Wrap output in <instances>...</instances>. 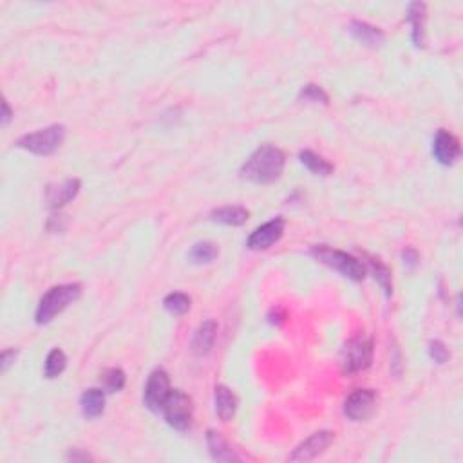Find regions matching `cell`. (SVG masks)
I'll list each match as a JSON object with an SVG mask.
<instances>
[{
	"mask_svg": "<svg viewBox=\"0 0 463 463\" xmlns=\"http://www.w3.org/2000/svg\"><path fill=\"white\" fill-rule=\"evenodd\" d=\"M402 259H404V264L407 268H415L416 264H418V251L415 250V248H405L404 251H402Z\"/></svg>",
	"mask_w": 463,
	"mask_h": 463,
	"instance_id": "83f0119b",
	"label": "cell"
},
{
	"mask_svg": "<svg viewBox=\"0 0 463 463\" xmlns=\"http://www.w3.org/2000/svg\"><path fill=\"white\" fill-rule=\"evenodd\" d=\"M298 157H301V163L315 176H330L333 172V165L328 163L322 156L315 154L313 150H303L298 154Z\"/></svg>",
	"mask_w": 463,
	"mask_h": 463,
	"instance_id": "ffe728a7",
	"label": "cell"
},
{
	"mask_svg": "<svg viewBox=\"0 0 463 463\" xmlns=\"http://www.w3.org/2000/svg\"><path fill=\"white\" fill-rule=\"evenodd\" d=\"M63 140H66V127L56 123V125H49L36 132L26 134L16 142V145L36 156H51L62 147Z\"/></svg>",
	"mask_w": 463,
	"mask_h": 463,
	"instance_id": "277c9868",
	"label": "cell"
},
{
	"mask_svg": "<svg viewBox=\"0 0 463 463\" xmlns=\"http://www.w3.org/2000/svg\"><path fill=\"white\" fill-rule=\"evenodd\" d=\"M67 365V357L62 350L55 348V350L49 351L48 358H46V365H43V375L46 378H56L66 371Z\"/></svg>",
	"mask_w": 463,
	"mask_h": 463,
	"instance_id": "44dd1931",
	"label": "cell"
},
{
	"mask_svg": "<svg viewBox=\"0 0 463 463\" xmlns=\"http://www.w3.org/2000/svg\"><path fill=\"white\" fill-rule=\"evenodd\" d=\"M459 152H462V149H459L458 137L449 132V130L439 129L436 132L435 140H432V154H435L436 161L442 163V165L449 167L458 160Z\"/></svg>",
	"mask_w": 463,
	"mask_h": 463,
	"instance_id": "8fae6325",
	"label": "cell"
},
{
	"mask_svg": "<svg viewBox=\"0 0 463 463\" xmlns=\"http://www.w3.org/2000/svg\"><path fill=\"white\" fill-rule=\"evenodd\" d=\"M368 263H369V266H371V270H373L375 279L378 281V284H380L382 290H384V293L387 295V297H391V293H392L391 270H389V268L385 266V264L382 263V261L373 259V257H369Z\"/></svg>",
	"mask_w": 463,
	"mask_h": 463,
	"instance_id": "603a6c76",
	"label": "cell"
},
{
	"mask_svg": "<svg viewBox=\"0 0 463 463\" xmlns=\"http://www.w3.org/2000/svg\"><path fill=\"white\" fill-rule=\"evenodd\" d=\"M248 216H250V212H248L244 207H239V204H234V207L216 208V210L210 214L212 221H216V223L228 224V227H241V224L246 223Z\"/></svg>",
	"mask_w": 463,
	"mask_h": 463,
	"instance_id": "e0dca14e",
	"label": "cell"
},
{
	"mask_svg": "<svg viewBox=\"0 0 463 463\" xmlns=\"http://www.w3.org/2000/svg\"><path fill=\"white\" fill-rule=\"evenodd\" d=\"M163 415H165V420L170 427L176 429V431H187L192 425V398L187 392L174 389L163 405Z\"/></svg>",
	"mask_w": 463,
	"mask_h": 463,
	"instance_id": "5b68a950",
	"label": "cell"
},
{
	"mask_svg": "<svg viewBox=\"0 0 463 463\" xmlns=\"http://www.w3.org/2000/svg\"><path fill=\"white\" fill-rule=\"evenodd\" d=\"M284 227H286V223H284L283 217H275V219L268 221L263 227L251 232L246 241V246L250 250H266V248L274 246L283 237Z\"/></svg>",
	"mask_w": 463,
	"mask_h": 463,
	"instance_id": "30bf717a",
	"label": "cell"
},
{
	"mask_svg": "<svg viewBox=\"0 0 463 463\" xmlns=\"http://www.w3.org/2000/svg\"><path fill=\"white\" fill-rule=\"evenodd\" d=\"M9 120H11V109H9V103L2 102V127H6L9 123Z\"/></svg>",
	"mask_w": 463,
	"mask_h": 463,
	"instance_id": "f546056e",
	"label": "cell"
},
{
	"mask_svg": "<svg viewBox=\"0 0 463 463\" xmlns=\"http://www.w3.org/2000/svg\"><path fill=\"white\" fill-rule=\"evenodd\" d=\"M298 100H304V102L310 103H322V105H328L330 102V96L326 95V90L322 89V87L315 85V83H308L301 89L298 93Z\"/></svg>",
	"mask_w": 463,
	"mask_h": 463,
	"instance_id": "484cf974",
	"label": "cell"
},
{
	"mask_svg": "<svg viewBox=\"0 0 463 463\" xmlns=\"http://www.w3.org/2000/svg\"><path fill=\"white\" fill-rule=\"evenodd\" d=\"M286 157L281 149L274 145H263L251 154L241 167V177L256 184L274 183L284 170Z\"/></svg>",
	"mask_w": 463,
	"mask_h": 463,
	"instance_id": "6da1fadb",
	"label": "cell"
},
{
	"mask_svg": "<svg viewBox=\"0 0 463 463\" xmlns=\"http://www.w3.org/2000/svg\"><path fill=\"white\" fill-rule=\"evenodd\" d=\"M429 355H431V358L436 364H445V362L449 360V357H451L444 342L439 340H432L431 344H429Z\"/></svg>",
	"mask_w": 463,
	"mask_h": 463,
	"instance_id": "4316f807",
	"label": "cell"
},
{
	"mask_svg": "<svg viewBox=\"0 0 463 463\" xmlns=\"http://www.w3.org/2000/svg\"><path fill=\"white\" fill-rule=\"evenodd\" d=\"M100 380L109 392H118L125 385V373L120 368H109L100 375Z\"/></svg>",
	"mask_w": 463,
	"mask_h": 463,
	"instance_id": "d4e9b609",
	"label": "cell"
},
{
	"mask_svg": "<svg viewBox=\"0 0 463 463\" xmlns=\"http://www.w3.org/2000/svg\"><path fill=\"white\" fill-rule=\"evenodd\" d=\"M407 20L412 26V42L416 48L424 46V33H425V4L422 2H412L409 6Z\"/></svg>",
	"mask_w": 463,
	"mask_h": 463,
	"instance_id": "ac0fdd59",
	"label": "cell"
},
{
	"mask_svg": "<svg viewBox=\"0 0 463 463\" xmlns=\"http://www.w3.org/2000/svg\"><path fill=\"white\" fill-rule=\"evenodd\" d=\"M335 439V432L331 431H317L311 436H308L304 442L295 447V451L291 452L290 459L291 462H310V459L317 458L322 452L326 451Z\"/></svg>",
	"mask_w": 463,
	"mask_h": 463,
	"instance_id": "9c48e42d",
	"label": "cell"
},
{
	"mask_svg": "<svg viewBox=\"0 0 463 463\" xmlns=\"http://www.w3.org/2000/svg\"><path fill=\"white\" fill-rule=\"evenodd\" d=\"M214 402H216V412L221 418V422H230L237 411V400L236 392L232 391L227 385L219 384L216 385V392H214Z\"/></svg>",
	"mask_w": 463,
	"mask_h": 463,
	"instance_id": "5bb4252c",
	"label": "cell"
},
{
	"mask_svg": "<svg viewBox=\"0 0 463 463\" xmlns=\"http://www.w3.org/2000/svg\"><path fill=\"white\" fill-rule=\"evenodd\" d=\"M80 187H82V183H80V180H76V177L62 181L60 184H51L48 189V192H46L49 207L60 210V208L66 207L67 203H71V201L78 196Z\"/></svg>",
	"mask_w": 463,
	"mask_h": 463,
	"instance_id": "7c38bea8",
	"label": "cell"
},
{
	"mask_svg": "<svg viewBox=\"0 0 463 463\" xmlns=\"http://www.w3.org/2000/svg\"><path fill=\"white\" fill-rule=\"evenodd\" d=\"M80 405H82V412L85 418H89V420L98 418L105 409V392L98 387L87 389L80 398Z\"/></svg>",
	"mask_w": 463,
	"mask_h": 463,
	"instance_id": "2e32d148",
	"label": "cell"
},
{
	"mask_svg": "<svg viewBox=\"0 0 463 463\" xmlns=\"http://www.w3.org/2000/svg\"><path fill=\"white\" fill-rule=\"evenodd\" d=\"M207 445L212 458L217 459V462H239L241 459L239 456L236 454V451L228 445L227 439L221 436V432L214 431V429H208Z\"/></svg>",
	"mask_w": 463,
	"mask_h": 463,
	"instance_id": "9a60e30c",
	"label": "cell"
},
{
	"mask_svg": "<svg viewBox=\"0 0 463 463\" xmlns=\"http://www.w3.org/2000/svg\"><path fill=\"white\" fill-rule=\"evenodd\" d=\"M377 405V392L373 389H357L345 398L344 415L351 422H364L373 415Z\"/></svg>",
	"mask_w": 463,
	"mask_h": 463,
	"instance_id": "ba28073f",
	"label": "cell"
},
{
	"mask_svg": "<svg viewBox=\"0 0 463 463\" xmlns=\"http://www.w3.org/2000/svg\"><path fill=\"white\" fill-rule=\"evenodd\" d=\"M351 35L362 42L364 46H371V48H377L380 46L382 40H384V33L380 31L375 26L368 24V22H360V20H355L351 24Z\"/></svg>",
	"mask_w": 463,
	"mask_h": 463,
	"instance_id": "d6986e66",
	"label": "cell"
},
{
	"mask_svg": "<svg viewBox=\"0 0 463 463\" xmlns=\"http://www.w3.org/2000/svg\"><path fill=\"white\" fill-rule=\"evenodd\" d=\"M217 337V322L212 321V318H208L201 324L199 328L194 333L192 342H190V350H192L194 355L197 357H204L212 351L214 342H216Z\"/></svg>",
	"mask_w": 463,
	"mask_h": 463,
	"instance_id": "4fadbf2b",
	"label": "cell"
},
{
	"mask_svg": "<svg viewBox=\"0 0 463 463\" xmlns=\"http://www.w3.org/2000/svg\"><path fill=\"white\" fill-rule=\"evenodd\" d=\"M311 254L317 261H321L322 264L330 266L331 270H337L338 274H342L348 279L355 281H364L365 277V266L357 259V257L350 256L342 250H335V248L326 246V244H317L311 248Z\"/></svg>",
	"mask_w": 463,
	"mask_h": 463,
	"instance_id": "3957f363",
	"label": "cell"
},
{
	"mask_svg": "<svg viewBox=\"0 0 463 463\" xmlns=\"http://www.w3.org/2000/svg\"><path fill=\"white\" fill-rule=\"evenodd\" d=\"M373 362V342L365 337L351 338L342 350V369L344 373L353 375L364 371Z\"/></svg>",
	"mask_w": 463,
	"mask_h": 463,
	"instance_id": "8992f818",
	"label": "cell"
},
{
	"mask_svg": "<svg viewBox=\"0 0 463 463\" xmlns=\"http://www.w3.org/2000/svg\"><path fill=\"white\" fill-rule=\"evenodd\" d=\"M67 458L75 462V459H90V456L85 454V452H83V454H80V452H71V454L67 456Z\"/></svg>",
	"mask_w": 463,
	"mask_h": 463,
	"instance_id": "4dcf8cb0",
	"label": "cell"
},
{
	"mask_svg": "<svg viewBox=\"0 0 463 463\" xmlns=\"http://www.w3.org/2000/svg\"><path fill=\"white\" fill-rule=\"evenodd\" d=\"M170 392H172V389H170V380L165 369H154L149 375V380H147L143 404L154 412L163 411V405H165L167 398L170 397Z\"/></svg>",
	"mask_w": 463,
	"mask_h": 463,
	"instance_id": "52a82bcc",
	"label": "cell"
},
{
	"mask_svg": "<svg viewBox=\"0 0 463 463\" xmlns=\"http://www.w3.org/2000/svg\"><path fill=\"white\" fill-rule=\"evenodd\" d=\"M217 254H219L217 244L210 243V241H203V243L194 244V248L190 250V261L196 264L212 263L217 257Z\"/></svg>",
	"mask_w": 463,
	"mask_h": 463,
	"instance_id": "7402d4cb",
	"label": "cell"
},
{
	"mask_svg": "<svg viewBox=\"0 0 463 463\" xmlns=\"http://www.w3.org/2000/svg\"><path fill=\"white\" fill-rule=\"evenodd\" d=\"M15 358H16V351L15 350L2 351V357H0V360H2V371H4V373L9 369V365H11L13 362H15Z\"/></svg>",
	"mask_w": 463,
	"mask_h": 463,
	"instance_id": "f1b7e54d",
	"label": "cell"
},
{
	"mask_svg": "<svg viewBox=\"0 0 463 463\" xmlns=\"http://www.w3.org/2000/svg\"><path fill=\"white\" fill-rule=\"evenodd\" d=\"M82 295V286L78 283L58 284L53 286L48 293L40 298L38 308H36V324H49L56 315L62 313L67 306L76 303Z\"/></svg>",
	"mask_w": 463,
	"mask_h": 463,
	"instance_id": "7a4b0ae2",
	"label": "cell"
},
{
	"mask_svg": "<svg viewBox=\"0 0 463 463\" xmlns=\"http://www.w3.org/2000/svg\"><path fill=\"white\" fill-rule=\"evenodd\" d=\"M163 306L174 315H184L190 310V297L187 293H181V291H174V293L167 295Z\"/></svg>",
	"mask_w": 463,
	"mask_h": 463,
	"instance_id": "cb8c5ba5",
	"label": "cell"
}]
</instances>
